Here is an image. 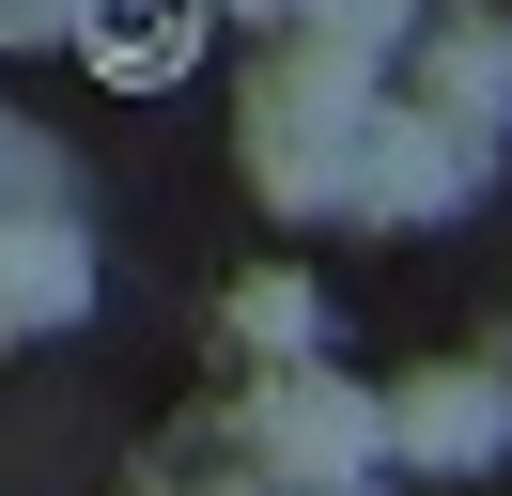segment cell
I'll list each match as a JSON object with an SVG mask.
<instances>
[{"label": "cell", "mask_w": 512, "mask_h": 496, "mask_svg": "<svg viewBox=\"0 0 512 496\" xmlns=\"http://www.w3.org/2000/svg\"><path fill=\"white\" fill-rule=\"evenodd\" d=\"M249 450L280 465V496H373L388 481V419H373V388H342V372H264V403H249Z\"/></svg>", "instance_id": "obj_1"}, {"label": "cell", "mask_w": 512, "mask_h": 496, "mask_svg": "<svg viewBox=\"0 0 512 496\" xmlns=\"http://www.w3.org/2000/svg\"><path fill=\"white\" fill-rule=\"evenodd\" d=\"M388 450L435 465V481H481V465L512 450V357H466V372H404V388L373 403Z\"/></svg>", "instance_id": "obj_2"}, {"label": "cell", "mask_w": 512, "mask_h": 496, "mask_svg": "<svg viewBox=\"0 0 512 496\" xmlns=\"http://www.w3.org/2000/svg\"><path fill=\"white\" fill-rule=\"evenodd\" d=\"M78 295H94V248H78L63 217H0V341L78 326Z\"/></svg>", "instance_id": "obj_3"}, {"label": "cell", "mask_w": 512, "mask_h": 496, "mask_svg": "<svg viewBox=\"0 0 512 496\" xmlns=\"http://www.w3.org/2000/svg\"><path fill=\"white\" fill-rule=\"evenodd\" d=\"M233 341H264V357H311V279H249V295H233Z\"/></svg>", "instance_id": "obj_4"}, {"label": "cell", "mask_w": 512, "mask_h": 496, "mask_svg": "<svg viewBox=\"0 0 512 496\" xmlns=\"http://www.w3.org/2000/svg\"><path fill=\"white\" fill-rule=\"evenodd\" d=\"M0 16H32V31H78V16H94V0H0Z\"/></svg>", "instance_id": "obj_5"}, {"label": "cell", "mask_w": 512, "mask_h": 496, "mask_svg": "<svg viewBox=\"0 0 512 496\" xmlns=\"http://www.w3.org/2000/svg\"><path fill=\"white\" fill-rule=\"evenodd\" d=\"M0 171H16V140H0Z\"/></svg>", "instance_id": "obj_6"}, {"label": "cell", "mask_w": 512, "mask_h": 496, "mask_svg": "<svg viewBox=\"0 0 512 496\" xmlns=\"http://www.w3.org/2000/svg\"><path fill=\"white\" fill-rule=\"evenodd\" d=\"M218 496H233V481H218Z\"/></svg>", "instance_id": "obj_7"}]
</instances>
